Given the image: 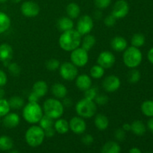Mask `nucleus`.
I'll use <instances>...</instances> for the list:
<instances>
[{
    "label": "nucleus",
    "mask_w": 153,
    "mask_h": 153,
    "mask_svg": "<svg viewBox=\"0 0 153 153\" xmlns=\"http://www.w3.org/2000/svg\"><path fill=\"white\" fill-rule=\"evenodd\" d=\"M105 74V69L102 68L101 66L94 65L90 70V76L94 79H100L102 78Z\"/></svg>",
    "instance_id": "nucleus-32"
},
{
    "label": "nucleus",
    "mask_w": 153,
    "mask_h": 153,
    "mask_svg": "<svg viewBox=\"0 0 153 153\" xmlns=\"http://www.w3.org/2000/svg\"><path fill=\"white\" fill-rule=\"evenodd\" d=\"M10 109H20L24 107V100L19 96H13L8 100Z\"/></svg>",
    "instance_id": "nucleus-30"
},
{
    "label": "nucleus",
    "mask_w": 153,
    "mask_h": 153,
    "mask_svg": "<svg viewBox=\"0 0 153 153\" xmlns=\"http://www.w3.org/2000/svg\"><path fill=\"white\" fill-rule=\"evenodd\" d=\"M63 105H64V107H67V108H69V107H71L72 105H73V102H72V100L70 98H67V97H65V98L63 99V102H62Z\"/></svg>",
    "instance_id": "nucleus-48"
},
{
    "label": "nucleus",
    "mask_w": 153,
    "mask_h": 153,
    "mask_svg": "<svg viewBox=\"0 0 153 153\" xmlns=\"http://www.w3.org/2000/svg\"><path fill=\"white\" fill-rule=\"evenodd\" d=\"M120 79L115 75L106 76L102 82V88L108 93H113L120 88Z\"/></svg>",
    "instance_id": "nucleus-13"
},
{
    "label": "nucleus",
    "mask_w": 153,
    "mask_h": 153,
    "mask_svg": "<svg viewBox=\"0 0 153 153\" xmlns=\"http://www.w3.org/2000/svg\"><path fill=\"white\" fill-rule=\"evenodd\" d=\"M117 19L112 14L106 16L104 19V24L107 27H113L116 24Z\"/></svg>",
    "instance_id": "nucleus-43"
},
{
    "label": "nucleus",
    "mask_w": 153,
    "mask_h": 153,
    "mask_svg": "<svg viewBox=\"0 0 153 153\" xmlns=\"http://www.w3.org/2000/svg\"><path fill=\"white\" fill-rule=\"evenodd\" d=\"M143 55L139 48L129 46L126 49L123 55L124 64L130 69H134L138 67L142 62Z\"/></svg>",
    "instance_id": "nucleus-5"
},
{
    "label": "nucleus",
    "mask_w": 153,
    "mask_h": 153,
    "mask_svg": "<svg viewBox=\"0 0 153 153\" xmlns=\"http://www.w3.org/2000/svg\"><path fill=\"white\" fill-rule=\"evenodd\" d=\"M147 58H148V60L149 61V62L153 64V48L149 49V51L148 52Z\"/></svg>",
    "instance_id": "nucleus-50"
},
{
    "label": "nucleus",
    "mask_w": 153,
    "mask_h": 153,
    "mask_svg": "<svg viewBox=\"0 0 153 153\" xmlns=\"http://www.w3.org/2000/svg\"><path fill=\"white\" fill-rule=\"evenodd\" d=\"M3 126L7 128H16L20 123V118L19 116L16 113H10L9 112L7 114L3 117L1 120Z\"/></svg>",
    "instance_id": "nucleus-16"
},
{
    "label": "nucleus",
    "mask_w": 153,
    "mask_h": 153,
    "mask_svg": "<svg viewBox=\"0 0 153 153\" xmlns=\"http://www.w3.org/2000/svg\"><path fill=\"white\" fill-rule=\"evenodd\" d=\"M1 118V117H0ZM1 119H0V124H1Z\"/></svg>",
    "instance_id": "nucleus-58"
},
{
    "label": "nucleus",
    "mask_w": 153,
    "mask_h": 153,
    "mask_svg": "<svg viewBox=\"0 0 153 153\" xmlns=\"http://www.w3.org/2000/svg\"><path fill=\"white\" fill-rule=\"evenodd\" d=\"M39 99H40V97H39L35 93L33 92V91H31V92L30 93L29 95H28V102H38Z\"/></svg>",
    "instance_id": "nucleus-46"
},
{
    "label": "nucleus",
    "mask_w": 153,
    "mask_h": 153,
    "mask_svg": "<svg viewBox=\"0 0 153 153\" xmlns=\"http://www.w3.org/2000/svg\"><path fill=\"white\" fill-rule=\"evenodd\" d=\"M82 37V35L76 29H71L62 32L58 40V43L64 51L72 52L81 46Z\"/></svg>",
    "instance_id": "nucleus-1"
},
{
    "label": "nucleus",
    "mask_w": 153,
    "mask_h": 153,
    "mask_svg": "<svg viewBox=\"0 0 153 153\" xmlns=\"http://www.w3.org/2000/svg\"><path fill=\"white\" fill-rule=\"evenodd\" d=\"M61 63L56 58H51L46 62V67L49 71H56L59 69Z\"/></svg>",
    "instance_id": "nucleus-37"
},
{
    "label": "nucleus",
    "mask_w": 153,
    "mask_h": 153,
    "mask_svg": "<svg viewBox=\"0 0 153 153\" xmlns=\"http://www.w3.org/2000/svg\"><path fill=\"white\" fill-rule=\"evenodd\" d=\"M116 58L110 51H103L97 58V64L104 69H110L114 65Z\"/></svg>",
    "instance_id": "nucleus-12"
},
{
    "label": "nucleus",
    "mask_w": 153,
    "mask_h": 153,
    "mask_svg": "<svg viewBox=\"0 0 153 153\" xmlns=\"http://www.w3.org/2000/svg\"><path fill=\"white\" fill-rule=\"evenodd\" d=\"M114 137L117 141L123 142L126 139V131L122 128H117L114 131Z\"/></svg>",
    "instance_id": "nucleus-42"
},
{
    "label": "nucleus",
    "mask_w": 153,
    "mask_h": 153,
    "mask_svg": "<svg viewBox=\"0 0 153 153\" xmlns=\"http://www.w3.org/2000/svg\"><path fill=\"white\" fill-rule=\"evenodd\" d=\"M146 153H150V152H146Z\"/></svg>",
    "instance_id": "nucleus-59"
},
{
    "label": "nucleus",
    "mask_w": 153,
    "mask_h": 153,
    "mask_svg": "<svg viewBox=\"0 0 153 153\" xmlns=\"http://www.w3.org/2000/svg\"><path fill=\"white\" fill-rule=\"evenodd\" d=\"M66 12L68 17L74 19L79 17L81 13V8L79 4L76 2H70L66 7Z\"/></svg>",
    "instance_id": "nucleus-23"
},
{
    "label": "nucleus",
    "mask_w": 153,
    "mask_h": 153,
    "mask_svg": "<svg viewBox=\"0 0 153 153\" xmlns=\"http://www.w3.org/2000/svg\"><path fill=\"white\" fill-rule=\"evenodd\" d=\"M43 115V108L38 102H28L22 109V117L30 124L38 123Z\"/></svg>",
    "instance_id": "nucleus-3"
},
{
    "label": "nucleus",
    "mask_w": 153,
    "mask_h": 153,
    "mask_svg": "<svg viewBox=\"0 0 153 153\" xmlns=\"http://www.w3.org/2000/svg\"><path fill=\"white\" fill-rule=\"evenodd\" d=\"M131 46L136 48H140L143 46L145 43V37L141 33H136L131 37Z\"/></svg>",
    "instance_id": "nucleus-33"
},
{
    "label": "nucleus",
    "mask_w": 153,
    "mask_h": 153,
    "mask_svg": "<svg viewBox=\"0 0 153 153\" xmlns=\"http://www.w3.org/2000/svg\"><path fill=\"white\" fill-rule=\"evenodd\" d=\"M122 128L125 131H131V124H129V123H124L123 125Z\"/></svg>",
    "instance_id": "nucleus-52"
},
{
    "label": "nucleus",
    "mask_w": 153,
    "mask_h": 153,
    "mask_svg": "<svg viewBox=\"0 0 153 153\" xmlns=\"http://www.w3.org/2000/svg\"></svg>",
    "instance_id": "nucleus-60"
},
{
    "label": "nucleus",
    "mask_w": 153,
    "mask_h": 153,
    "mask_svg": "<svg viewBox=\"0 0 153 153\" xmlns=\"http://www.w3.org/2000/svg\"><path fill=\"white\" fill-rule=\"evenodd\" d=\"M140 73L135 68L131 69L128 73V82L131 84H136L140 81Z\"/></svg>",
    "instance_id": "nucleus-35"
},
{
    "label": "nucleus",
    "mask_w": 153,
    "mask_h": 153,
    "mask_svg": "<svg viewBox=\"0 0 153 153\" xmlns=\"http://www.w3.org/2000/svg\"><path fill=\"white\" fill-rule=\"evenodd\" d=\"M76 85L81 91H85L92 87L91 76L87 74H81L76 78Z\"/></svg>",
    "instance_id": "nucleus-17"
},
{
    "label": "nucleus",
    "mask_w": 153,
    "mask_h": 153,
    "mask_svg": "<svg viewBox=\"0 0 153 153\" xmlns=\"http://www.w3.org/2000/svg\"><path fill=\"white\" fill-rule=\"evenodd\" d=\"M11 20L8 15L0 10V34H3L10 28Z\"/></svg>",
    "instance_id": "nucleus-26"
},
{
    "label": "nucleus",
    "mask_w": 153,
    "mask_h": 153,
    "mask_svg": "<svg viewBox=\"0 0 153 153\" xmlns=\"http://www.w3.org/2000/svg\"><path fill=\"white\" fill-rule=\"evenodd\" d=\"M96 37L91 34L84 35L83 39H82V48L86 51H90L96 44Z\"/></svg>",
    "instance_id": "nucleus-27"
},
{
    "label": "nucleus",
    "mask_w": 153,
    "mask_h": 153,
    "mask_svg": "<svg viewBox=\"0 0 153 153\" xmlns=\"http://www.w3.org/2000/svg\"><path fill=\"white\" fill-rule=\"evenodd\" d=\"M54 128L55 131L61 134H64L67 133L70 130V126L69 122H67L66 120L62 118H58L57 120L54 123Z\"/></svg>",
    "instance_id": "nucleus-24"
},
{
    "label": "nucleus",
    "mask_w": 153,
    "mask_h": 153,
    "mask_svg": "<svg viewBox=\"0 0 153 153\" xmlns=\"http://www.w3.org/2000/svg\"><path fill=\"white\" fill-rule=\"evenodd\" d=\"M89 60L88 52L83 48L79 47L72 51L70 54V62L73 63L76 67H83L87 65Z\"/></svg>",
    "instance_id": "nucleus-7"
},
{
    "label": "nucleus",
    "mask_w": 153,
    "mask_h": 153,
    "mask_svg": "<svg viewBox=\"0 0 153 153\" xmlns=\"http://www.w3.org/2000/svg\"><path fill=\"white\" fill-rule=\"evenodd\" d=\"M141 111L145 116L153 117V100H146L141 105Z\"/></svg>",
    "instance_id": "nucleus-31"
},
{
    "label": "nucleus",
    "mask_w": 153,
    "mask_h": 153,
    "mask_svg": "<svg viewBox=\"0 0 153 153\" xmlns=\"http://www.w3.org/2000/svg\"><path fill=\"white\" fill-rule=\"evenodd\" d=\"M94 16L96 19H101L102 16V13L101 10L98 9V10H96V11L94 13Z\"/></svg>",
    "instance_id": "nucleus-49"
},
{
    "label": "nucleus",
    "mask_w": 153,
    "mask_h": 153,
    "mask_svg": "<svg viewBox=\"0 0 153 153\" xmlns=\"http://www.w3.org/2000/svg\"><path fill=\"white\" fill-rule=\"evenodd\" d=\"M39 126L43 128V130L47 129V128L54 127V120L52 119L49 117L43 114L40 120L39 121Z\"/></svg>",
    "instance_id": "nucleus-34"
},
{
    "label": "nucleus",
    "mask_w": 153,
    "mask_h": 153,
    "mask_svg": "<svg viewBox=\"0 0 153 153\" xmlns=\"http://www.w3.org/2000/svg\"><path fill=\"white\" fill-rule=\"evenodd\" d=\"M147 126L148 128H149V129L153 133V117L152 118H150V119L149 120V121H148Z\"/></svg>",
    "instance_id": "nucleus-51"
},
{
    "label": "nucleus",
    "mask_w": 153,
    "mask_h": 153,
    "mask_svg": "<svg viewBox=\"0 0 153 153\" xmlns=\"http://www.w3.org/2000/svg\"><path fill=\"white\" fill-rule=\"evenodd\" d=\"M55 130L54 128V127H52V128H47V129L44 130V133H45V137H52L55 136Z\"/></svg>",
    "instance_id": "nucleus-47"
},
{
    "label": "nucleus",
    "mask_w": 153,
    "mask_h": 153,
    "mask_svg": "<svg viewBox=\"0 0 153 153\" xmlns=\"http://www.w3.org/2000/svg\"><path fill=\"white\" fill-rule=\"evenodd\" d=\"M59 73L63 79L66 81H73L78 76L79 71L77 67L73 63L66 61L60 65Z\"/></svg>",
    "instance_id": "nucleus-9"
},
{
    "label": "nucleus",
    "mask_w": 153,
    "mask_h": 153,
    "mask_svg": "<svg viewBox=\"0 0 153 153\" xmlns=\"http://www.w3.org/2000/svg\"><path fill=\"white\" fill-rule=\"evenodd\" d=\"M44 130L40 126H31L27 129L25 134V139L27 144L31 147L40 146L45 139Z\"/></svg>",
    "instance_id": "nucleus-4"
},
{
    "label": "nucleus",
    "mask_w": 153,
    "mask_h": 153,
    "mask_svg": "<svg viewBox=\"0 0 153 153\" xmlns=\"http://www.w3.org/2000/svg\"><path fill=\"white\" fill-rule=\"evenodd\" d=\"M21 13L25 17L33 18L40 13V7L37 2L33 1H25L20 6Z\"/></svg>",
    "instance_id": "nucleus-10"
},
{
    "label": "nucleus",
    "mask_w": 153,
    "mask_h": 153,
    "mask_svg": "<svg viewBox=\"0 0 153 153\" xmlns=\"http://www.w3.org/2000/svg\"><path fill=\"white\" fill-rule=\"evenodd\" d=\"M129 12V4L126 0H117L114 3L111 14L117 19H123L128 15Z\"/></svg>",
    "instance_id": "nucleus-11"
},
{
    "label": "nucleus",
    "mask_w": 153,
    "mask_h": 153,
    "mask_svg": "<svg viewBox=\"0 0 153 153\" xmlns=\"http://www.w3.org/2000/svg\"><path fill=\"white\" fill-rule=\"evenodd\" d=\"M21 1H22V0H11L12 2L13 3H19Z\"/></svg>",
    "instance_id": "nucleus-56"
},
{
    "label": "nucleus",
    "mask_w": 153,
    "mask_h": 153,
    "mask_svg": "<svg viewBox=\"0 0 153 153\" xmlns=\"http://www.w3.org/2000/svg\"><path fill=\"white\" fill-rule=\"evenodd\" d=\"M111 47L114 51L117 52H124L127 47H128V43L126 38L120 37V36H116L111 40Z\"/></svg>",
    "instance_id": "nucleus-18"
},
{
    "label": "nucleus",
    "mask_w": 153,
    "mask_h": 153,
    "mask_svg": "<svg viewBox=\"0 0 153 153\" xmlns=\"http://www.w3.org/2000/svg\"><path fill=\"white\" fill-rule=\"evenodd\" d=\"M10 107L8 100L2 98L0 99V117H3L10 112Z\"/></svg>",
    "instance_id": "nucleus-36"
},
{
    "label": "nucleus",
    "mask_w": 153,
    "mask_h": 153,
    "mask_svg": "<svg viewBox=\"0 0 153 153\" xmlns=\"http://www.w3.org/2000/svg\"><path fill=\"white\" fill-rule=\"evenodd\" d=\"M13 48L8 43H1L0 45V61L4 64L6 67L13 58Z\"/></svg>",
    "instance_id": "nucleus-15"
},
{
    "label": "nucleus",
    "mask_w": 153,
    "mask_h": 153,
    "mask_svg": "<svg viewBox=\"0 0 153 153\" xmlns=\"http://www.w3.org/2000/svg\"><path fill=\"white\" fill-rule=\"evenodd\" d=\"M97 111V106L93 100L84 98L79 100L76 105V111L77 114L84 119H90L94 117Z\"/></svg>",
    "instance_id": "nucleus-6"
},
{
    "label": "nucleus",
    "mask_w": 153,
    "mask_h": 153,
    "mask_svg": "<svg viewBox=\"0 0 153 153\" xmlns=\"http://www.w3.org/2000/svg\"><path fill=\"white\" fill-rule=\"evenodd\" d=\"M8 153H19V152L18 150H16V149H13V150L10 149V151Z\"/></svg>",
    "instance_id": "nucleus-55"
},
{
    "label": "nucleus",
    "mask_w": 153,
    "mask_h": 153,
    "mask_svg": "<svg viewBox=\"0 0 153 153\" xmlns=\"http://www.w3.org/2000/svg\"><path fill=\"white\" fill-rule=\"evenodd\" d=\"M43 111L45 115L53 120H57L64 114V107L58 99L49 98L43 102Z\"/></svg>",
    "instance_id": "nucleus-2"
},
{
    "label": "nucleus",
    "mask_w": 153,
    "mask_h": 153,
    "mask_svg": "<svg viewBox=\"0 0 153 153\" xmlns=\"http://www.w3.org/2000/svg\"><path fill=\"white\" fill-rule=\"evenodd\" d=\"M94 124L100 131H105L109 126V120L107 116L102 114H98L94 118Z\"/></svg>",
    "instance_id": "nucleus-21"
},
{
    "label": "nucleus",
    "mask_w": 153,
    "mask_h": 153,
    "mask_svg": "<svg viewBox=\"0 0 153 153\" xmlns=\"http://www.w3.org/2000/svg\"><path fill=\"white\" fill-rule=\"evenodd\" d=\"M94 141V138L91 134H86L85 135L82 136V143H84L86 146H90V145L92 144Z\"/></svg>",
    "instance_id": "nucleus-44"
},
{
    "label": "nucleus",
    "mask_w": 153,
    "mask_h": 153,
    "mask_svg": "<svg viewBox=\"0 0 153 153\" xmlns=\"http://www.w3.org/2000/svg\"><path fill=\"white\" fill-rule=\"evenodd\" d=\"M4 94H5L4 91L2 89V88H1V87H0V99L4 98Z\"/></svg>",
    "instance_id": "nucleus-54"
},
{
    "label": "nucleus",
    "mask_w": 153,
    "mask_h": 153,
    "mask_svg": "<svg viewBox=\"0 0 153 153\" xmlns=\"http://www.w3.org/2000/svg\"><path fill=\"white\" fill-rule=\"evenodd\" d=\"M32 91L35 93L40 98L43 97L48 92V85L43 80H39L33 85Z\"/></svg>",
    "instance_id": "nucleus-22"
},
{
    "label": "nucleus",
    "mask_w": 153,
    "mask_h": 153,
    "mask_svg": "<svg viewBox=\"0 0 153 153\" xmlns=\"http://www.w3.org/2000/svg\"><path fill=\"white\" fill-rule=\"evenodd\" d=\"M7 76L6 73L3 70H0V87L2 88L3 86L7 84Z\"/></svg>",
    "instance_id": "nucleus-45"
},
{
    "label": "nucleus",
    "mask_w": 153,
    "mask_h": 153,
    "mask_svg": "<svg viewBox=\"0 0 153 153\" xmlns=\"http://www.w3.org/2000/svg\"><path fill=\"white\" fill-rule=\"evenodd\" d=\"M112 0H94V4L97 9L103 10L110 6Z\"/></svg>",
    "instance_id": "nucleus-40"
},
{
    "label": "nucleus",
    "mask_w": 153,
    "mask_h": 153,
    "mask_svg": "<svg viewBox=\"0 0 153 153\" xmlns=\"http://www.w3.org/2000/svg\"><path fill=\"white\" fill-rule=\"evenodd\" d=\"M7 0H0V4H1V3H4V2H6V1H7Z\"/></svg>",
    "instance_id": "nucleus-57"
},
{
    "label": "nucleus",
    "mask_w": 153,
    "mask_h": 153,
    "mask_svg": "<svg viewBox=\"0 0 153 153\" xmlns=\"http://www.w3.org/2000/svg\"><path fill=\"white\" fill-rule=\"evenodd\" d=\"M57 27L62 32L70 31L74 28V22L73 19L68 16H63L60 18L57 22Z\"/></svg>",
    "instance_id": "nucleus-20"
},
{
    "label": "nucleus",
    "mask_w": 153,
    "mask_h": 153,
    "mask_svg": "<svg viewBox=\"0 0 153 153\" xmlns=\"http://www.w3.org/2000/svg\"><path fill=\"white\" fill-rule=\"evenodd\" d=\"M131 131L135 135L143 136L146 133V128L142 121L135 120L131 124Z\"/></svg>",
    "instance_id": "nucleus-28"
},
{
    "label": "nucleus",
    "mask_w": 153,
    "mask_h": 153,
    "mask_svg": "<svg viewBox=\"0 0 153 153\" xmlns=\"http://www.w3.org/2000/svg\"><path fill=\"white\" fill-rule=\"evenodd\" d=\"M128 153H142V152H141V150H140L139 148L133 147L129 149V152H128Z\"/></svg>",
    "instance_id": "nucleus-53"
},
{
    "label": "nucleus",
    "mask_w": 153,
    "mask_h": 153,
    "mask_svg": "<svg viewBox=\"0 0 153 153\" xmlns=\"http://www.w3.org/2000/svg\"><path fill=\"white\" fill-rule=\"evenodd\" d=\"M94 26V19L89 15H82L78 19L76 24V31L82 36L90 34Z\"/></svg>",
    "instance_id": "nucleus-8"
},
{
    "label": "nucleus",
    "mask_w": 153,
    "mask_h": 153,
    "mask_svg": "<svg viewBox=\"0 0 153 153\" xmlns=\"http://www.w3.org/2000/svg\"><path fill=\"white\" fill-rule=\"evenodd\" d=\"M121 147L117 142L108 141L102 147L101 153H120Z\"/></svg>",
    "instance_id": "nucleus-25"
},
{
    "label": "nucleus",
    "mask_w": 153,
    "mask_h": 153,
    "mask_svg": "<svg viewBox=\"0 0 153 153\" xmlns=\"http://www.w3.org/2000/svg\"><path fill=\"white\" fill-rule=\"evenodd\" d=\"M51 92L52 95L58 100H63L67 97L68 94L67 88L61 83H55L51 88Z\"/></svg>",
    "instance_id": "nucleus-19"
},
{
    "label": "nucleus",
    "mask_w": 153,
    "mask_h": 153,
    "mask_svg": "<svg viewBox=\"0 0 153 153\" xmlns=\"http://www.w3.org/2000/svg\"><path fill=\"white\" fill-rule=\"evenodd\" d=\"M70 130L74 134H82L87 129V124L84 118L81 117H73L69 122Z\"/></svg>",
    "instance_id": "nucleus-14"
},
{
    "label": "nucleus",
    "mask_w": 153,
    "mask_h": 153,
    "mask_svg": "<svg viewBox=\"0 0 153 153\" xmlns=\"http://www.w3.org/2000/svg\"><path fill=\"white\" fill-rule=\"evenodd\" d=\"M94 102L97 105H105L108 103V96L105 95V94H98V95L96 97L95 100H94Z\"/></svg>",
    "instance_id": "nucleus-41"
},
{
    "label": "nucleus",
    "mask_w": 153,
    "mask_h": 153,
    "mask_svg": "<svg viewBox=\"0 0 153 153\" xmlns=\"http://www.w3.org/2000/svg\"><path fill=\"white\" fill-rule=\"evenodd\" d=\"M13 146V141L11 137L7 135L0 136V150L9 151Z\"/></svg>",
    "instance_id": "nucleus-29"
},
{
    "label": "nucleus",
    "mask_w": 153,
    "mask_h": 153,
    "mask_svg": "<svg viewBox=\"0 0 153 153\" xmlns=\"http://www.w3.org/2000/svg\"><path fill=\"white\" fill-rule=\"evenodd\" d=\"M9 73L13 76H18L21 72V68L19 64L15 62H10L7 67Z\"/></svg>",
    "instance_id": "nucleus-38"
},
{
    "label": "nucleus",
    "mask_w": 153,
    "mask_h": 153,
    "mask_svg": "<svg viewBox=\"0 0 153 153\" xmlns=\"http://www.w3.org/2000/svg\"><path fill=\"white\" fill-rule=\"evenodd\" d=\"M84 92H85V98L87 100H93V101H94L96 97L98 95V91L95 87H91L89 89L86 90Z\"/></svg>",
    "instance_id": "nucleus-39"
}]
</instances>
